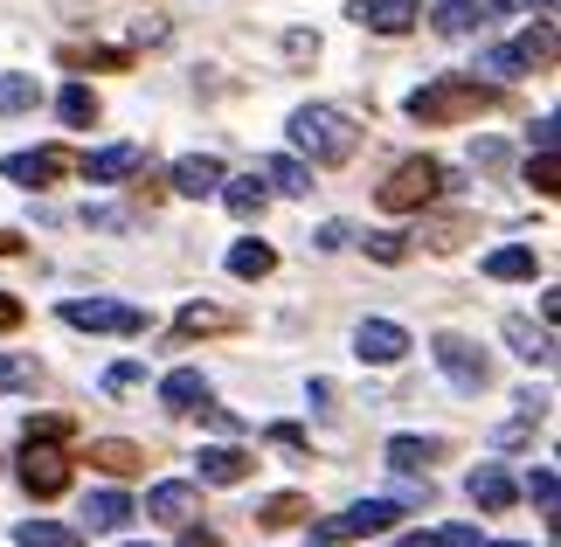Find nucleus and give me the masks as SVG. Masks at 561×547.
Listing matches in <instances>:
<instances>
[{
	"mask_svg": "<svg viewBox=\"0 0 561 547\" xmlns=\"http://www.w3.org/2000/svg\"><path fill=\"white\" fill-rule=\"evenodd\" d=\"M35 381H42V367L28 354H0V388L8 396H35Z\"/></svg>",
	"mask_w": 561,
	"mask_h": 547,
	"instance_id": "f704fd0d",
	"label": "nucleus"
},
{
	"mask_svg": "<svg viewBox=\"0 0 561 547\" xmlns=\"http://www.w3.org/2000/svg\"><path fill=\"white\" fill-rule=\"evenodd\" d=\"M62 326H77V333H125V340H139L146 312H139V305H118V298H70V305H62Z\"/></svg>",
	"mask_w": 561,
	"mask_h": 547,
	"instance_id": "6e6552de",
	"label": "nucleus"
},
{
	"mask_svg": "<svg viewBox=\"0 0 561 547\" xmlns=\"http://www.w3.org/2000/svg\"><path fill=\"white\" fill-rule=\"evenodd\" d=\"M527 8H534V14H554V0H527Z\"/></svg>",
	"mask_w": 561,
	"mask_h": 547,
	"instance_id": "3c124183",
	"label": "nucleus"
},
{
	"mask_svg": "<svg viewBox=\"0 0 561 547\" xmlns=\"http://www.w3.org/2000/svg\"><path fill=\"white\" fill-rule=\"evenodd\" d=\"M222 160H215V152H187V160H174V167H167V187H174V194H187V202H208V194L215 187H222Z\"/></svg>",
	"mask_w": 561,
	"mask_h": 547,
	"instance_id": "9b49d317",
	"label": "nucleus"
},
{
	"mask_svg": "<svg viewBox=\"0 0 561 547\" xmlns=\"http://www.w3.org/2000/svg\"><path fill=\"white\" fill-rule=\"evenodd\" d=\"M28 436H49V444H62V436H70V415H28Z\"/></svg>",
	"mask_w": 561,
	"mask_h": 547,
	"instance_id": "a19ab883",
	"label": "nucleus"
},
{
	"mask_svg": "<svg viewBox=\"0 0 561 547\" xmlns=\"http://www.w3.org/2000/svg\"><path fill=\"white\" fill-rule=\"evenodd\" d=\"M181 547H215V534H208V527H194V520H187V540H181Z\"/></svg>",
	"mask_w": 561,
	"mask_h": 547,
	"instance_id": "09e8293b",
	"label": "nucleus"
},
{
	"mask_svg": "<svg viewBox=\"0 0 561 547\" xmlns=\"http://www.w3.org/2000/svg\"><path fill=\"white\" fill-rule=\"evenodd\" d=\"M471 160H479L485 173H500V167H506V146H500V139H479V146H471Z\"/></svg>",
	"mask_w": 561,
	"mask_h": 547,
	"instance_id": "79ce46f5",
	"label": "nucleus"
},
{
	"mask_svg": "<svg viewBox=\"0 0 561 547\" xmlns=\"http://www.w3.org/2000/svg\"><path fill=\"white\" fill-rule=\"evenodd\" d=\"M21 250H28V243H21L14 229H0V257H21Z\"/></svg>",
	"mask_w": 561,
	"mask_h": 547,
	"instance_id": "8fccbe9b",
	"label": "nucleus"
},
{
	"mask_svg": "<svg viewBox=\"0 0 561 547\" xmlns=\"http://www.w3.org/2000/svg\"><path fill=\"white\" fill-rule=\"evenodd\" d=\"M520 492H527V499H534L541 513H554V492H561V486H554V471L541 465V471H527V486H520Z\"/></svg>",
	"mask_w": 561,
	"mask_h": 547,
	"instance_id": "c9c22d12",
	"label": "nucleus"
},
{
	"mask_svg": "<svg viewBox=\"0 0 561 547\" xmlns=\"http://www.w3.org/2000/svg\"><path fill=\"white\" fill-rule=\"evenodd\" d=\"M527 187L534 194H554L561 181H554V152H534V160H527Z\"/></svg>",
	"mask_w": 561,
	"mask_h": 547,
	"instance_id": "4c0bfd02",
	"label": "nucleus"
},
{
	"mask_svg": "<svg viewBox=\"0 0 561 547\" xmlns=\"http://www.w3.org/2000/svg\"><path fill=\"white\" fill-rule=\"evenodd\" d=\"M264 436H271V444H277V451H306V430H298V423H271Z\"/></svg>",
	"mask_w": 561,
	"mask_h": 547,
	"instance_id": "37998d69",
	"label": "nucleus"
},
{
	"mask_svg": "<svg viewBox=\"0 0 561 547\" xmlns=\"http://www.w3.org/2000/svg\"><path fill=\"white\" fill-rule=\"evenodd\" d=\"M256 173H264L277 194H291V202H306V194L319 187V181H312V167H306V160H285V152H271V160L256 167Z\"/></svg>",
	"mask_w": 561,
	"mask_h": 547,
	"instance_id": "4be33fe9",
	"label": "nucleus"
},
{
	"mask_svg": "<svg viewBox=\"0 0 561 547\" xmlns=\"http://www.w3.org/2000/svg\"><path fill=\"white\" fill-rule=\"evenodd\" d=\"M146 381V367L139 361H118V367H104V396H125V388H139Z\"/></svg>",
	"mask_w": 561,
	"mask_h": 547,
	"instance_id": "e433bc0d",
	"label": "nucleus"
},
{
	"mask_svg": "<svg viewBox=\"0 0 561 547\" xmlns=\"http://www.w3.org/2000/svg\"><path fill=\"white\" fill-rule=\"evenodd\" d=\"M42 104V83L28 70H0V118H21V112H35Z\"/></svg>",
	"mask_w": 561,
	"mask_h": 547,
	"instance_id": "bb28decb",
	"label": "nucleus"
},
{
	"mask_svg": "<svg viewBox=\"0 0 561 547\" xmlns=\"http://www.w3.org/2000/svg\"><path fill=\"white\" fill-rule=\"evenodd\" d=\"M14 540H21V547H83V534L62 527V520H21Z\"/></svg>",
	"mask_w": 561,
	"mask_h": 547,
	"instance_id": "c756f323",
	"label": "nucleus"
},
{
	"mask_svg": "<svg viewBox=\"0 0 561 547\" xmlns=\"http://www.w3.org/2000/svg\"><path fill=\"white\" fill-rule=\"evenodd\" d=\"M354 354L368 361V367H396L409 354V333H402L396 319H360L354 326Z\"/></svg>",
	"mask_w": 561,
	"mask_h": 547,
	"instance_id": "9d476101",
	"label": "nucleus"
},
{
	"mask_svg": "<svg viewBox=\"0 0 561 547\" xmlns=\"http://www.w3.org/2000/svg\"><path fill=\"white\" fill-rule=\"evenodd\" d=\"M500 547H527V540H500Z\"/></svg>",
	"mask_w": 561,
	"mask_h": 547,
	"instance_id": "603ef678",
	"label": "nucleus"
},
{
	"mask_svg": "<svg viewBox=\"0 0 561 547\" xmlns=\"http://www.w3.org/2000/svg\"><path fill=\"white\" fill-rule=\"evenodd\" d=\"M125 520H133V499H125V492L104 486V492L83 499V527H91V534H125Z\"/></svg>",
	"mask_w": 561,
	"mask_h": 547,
	"instance_id": "6ab92c4d",
	"label": "nucleus"
},
{
	"mask_svg": "<svg viewBox=\"0 0 561 547\" xmlns=\"http://www.w3.org/2000/svg\"><path fill=\"white\" fill-rule=\"evenodd\" d=\"M368 257H375V264H402L409 243H402V236H368Z\"/></svg>",
	"mask_w": 561,
	"mask_h": 547,
	"instance_id": "ea45409f",
	"label": "nucleus"
},
{
	"mask_svg": "<svg viewBox=\"0 0 561 547\" xmlns=\"http://www.w3.org/2000/svg\"><path fill=\"white\" fill-rule=\"evenodd\" d=\"M250 471H256V457L236 451V444H215V451L194 457V478H202V486H243Z\"/></svg>",
	"mask_w": 561,
	"mask_h": 547,
	"instance_id": "dca6fc26",
	"label": "nucleus"
},
{
	"mask_svg": "<svg viewBox=\"0 0 561 547\" xmlns=\"http://www.w3.org/2000/svg\"><path fill=\"white\" fill-rule=\"evenodd\" d=\"M500 104H506V83H492L479 70H444V77L416 83L402 112L416 118V125H471V118L500 112Z\"/></svg>",
	"mask_w": 561,
	"mask_h": 547,
	"instance_id": "f257e3e1",
	"label": "nucleus"
},
{
	"mask_svg": "<svg viewBox=\"0 0 561 547\" xmlns=\"http://www.w3.org/2000/svg\"><path fill=\"white\" fill-rule=\"evenodd\" d=\"M56 173H70V152L62 146H35V152H8L0 160V181H14V187H49Z\"/></svg>",
	"mask_w": 561,
	"mask_h": 547,
	"instance_id": "1a4fd4ad",
	"label": "nucleus"
},
{
	"mask_svg": "<svg viewBox=\"0 0 561 547\" xmlns=\"http://www.w3.org/2000/svg\"><path fill=\"white\" fill-rule=\"evenodd\" d=\"M215 194L229 202V215H236V223H256V215L271 208V187L256 181V173H250V181H229V173H222V187H215Z\"/></svg>",
	"mask_w": 561,
	"mask_h": 547,
	"instance_id": "5701e85b",
	"label": "nucleus"
},
{
	"mask_svg": "<svg viewBox=\"0 0 561 547\" xmlns=\"http://www.w3.org/2000/svg\"><path fill=\"white\" fill-rule=\"evenodd\" d=\"M527 139H534V152H554V118H534Z\"/></svg>",
	"mask_w": 561,
	"mask_h": 547,
	"instance_id": "de8ad7c7",
	"label": "nucleus"
},
{
	"mask_svg": "<svg viewBox=\"0 0 561 547\" xmlns=\"http://www.w3.org/2000/svg\"><path fill=\"white\" fill-rule=\"evenodd\" d=\"M125 547H146V540H125Z\"/></svg>",
	"mask_w": 561,
	"mask_h": 547,
	"instance_id": "864d4df0",
	"label": "nucleus"
},
{
	"mask_svg": "<svg viewBox=\"0 0 561 547\" xmlns=\"http://www.w3.org/2000/svg\"><path fill=\"white\" fill-rule=\"evenodd\" d=\"M437 257H450V250H465V236H471V215H437V223H423L416 229Z\"/></svg>",
	"mask_w": 561,
	"mask_h": 547,
	"instance_id": "2f4dec72",
	"label": "nucleus"
},
{
	"mask_svg": "<svg viewBox=\"0 0 561 547\" xmlns=\"http://www.w3.org/2000/svg\"><path fill=\"white\" fill-rule=\"evenodd\" d=\"M360 29H375V35H409L423 21V0H354L347 8Z\"/></svg>",
	"mask_w": 561,
	"mask_h": 547,
	"instance_id": "ddd939ff",
	"label": "nucleus"
},
{
	"mask_svg": "<svg viewBox=\"0 0 561 547\" xmlns=\"http://www.w3.org/2000/svg\"><path fill=\"white\" fill-rule=\"evenodd\" d=\"M98 112H104V104H98L91 83H70V91L56 98V118H62V125H77V133H83V125H98Z\"/></svg>",
	"mask_w": 561,
	"mask_h": 547,
	"instance_id": "7c9ffc66",
	"label": "nucleus"
},
{
	"mask_svg": "<svg viewBox=\"0 0 561 547\" xmlns=\"http://www.w3.org/2000/svg\"><path fill=\"white\" fill-rule=\"evenodd\" d=\"M388 547H485V540H479V527H430V534H402Z\"/></svg>",
	"mask_w": 561,
	"mask_h": 547,
	"instance_id": "72a5a7b5",
	"label": "nucleus"
},
{
	"mask_svg": "<svg viewBox=\"0 0 561 547\" xmlns=\"http://www.w3.org/2000/svg\"><path fill=\"white\" fill-rule=\"evenodd\" d=\"M14 478L35 499H62V492H70V457H62V444H49V436H28V444H21Z\"/></svg>",
	"mask_w": 561,
	"mask_h": 547,
	"instance_id": "0eeeda50",
	"label": "nucleus"
},
{
	"mask_svg": "<svg viewBox=\"0 0 561 547\" xmlns=\"http://www.w3.org/2000/svg\"><path fill=\"white\" fill-rule=\"evenodd\" d=\"M146 513H153L160 527H187V520L202 513V492H194L187 478H160V486L146 492Z\"/></svg>",
	"mask_w": 561,
	"mask_h": 547,
	"instance_id": "4468645a",
	"label": "nucleus"
},
{
	"mask_svg": "<svg viewBox=\"0 0 561 547\" xmlns=\"http://www.w3.org/2000/svg\"><path fill=\"white\" fill-rule=\"evenodd\" d=\"M506 346H513V354H520L527 367H554V333H548V326H534L527 312H513V319H506Z\"/></svg>",
	"mask_w": 561,
	"mask_h": 547,
	"instance_id": "a211bd4d",
	"label": "nucleus"
},
{
	"mask_svg": "<svg viewBox=\"0 0 561 547\" xmlns=\"http://www.w3.org/2000/svg\"><path fill=\"white\" fill-rule=\"evenodd\" d=\"M56 62H70V70H133V49H77V42H62Z\"/></svg>",
	"mask_w": 561,
	"mask_h": 547,
	"instance_id": "c85d7f7f",
	"label": "nucleus"
},
{
	"mask_svg": "<svg viewBox=\"0 0 561 547\" xmlns=\"http://www.w3.org/2000/svg\"><path fill=\"white\" fill-rule=\"evenodd\" d=\"M485 21H492V0H437V8H430V29H437V35H450V42L479 35Z\"/></svg>",
	"mask_w": 561,
	"mask_h": 547,
	"instance_id": "2eb2a0df",
	"label": "nucleus"
},
{
	"mask_svg": "<svg viewBox=\"0 0 561 547\" xmlns=\"http://www.w3.org/2000/svg\"><path fill=\"white\" fill-rule=\"evenodd\" d=\"M83 181H98V187H118V181H133V173L146 167V152L139 146H104V152H83V160H70Z\"/></svg>",
	"mask_w": 561,
	"mask_h": 547,
	"instance_id": "f8f14e48",
	"label": "nucleus"
},
{
	"mask_svg": "<svg viewBox=\"0 0 561 547\" xmlns=\"http://www.w3.org/2000/svg\"><path fill=\"white\" fill-rule=\"evenodd\" d=\"M444 194V167L430 160V152H416V160H402L388 181L375 187V202H381V215H416V208H430Z\"/></svg>",
	"mask_w": 561,
	"mask_h": 547,
	"instance_id": "7ed1b4c3",
	"label": "nucleus"
},
{
	"mask_svg": "<svg viewBox=\"0 0 561 547\" xmlns=\"http://www.w3.org/2000/svg\"><path fill=\"white\" fill-rule=\"evenodd\" d=\"M194 409H202V423H208V430H222V436H236V430H243V415H236V409H222V402H194Z\"/></svg>",
	"mask_w": 561,
	"mask_h": 547,
	"instance_id": "58836bf2",
	"label": "nucleus"
},
{
	"mask_svg": "<svg viewBox=\"0 0 561 547\" xmlns=\"http://www.w3.org/2000/svg\"><path fill=\"white\" fill-rule=\"evenodd\" d=\"M160 402L174 415H194V402H208V375H202V367H174V375H160Z\"/></svg>",
	"mask_w": 561,
	"mask_h": 547,
	"instance_id": "aec40b11",
	"label": "nucleus"
},
{
	"mask_svg": "<svg viewBox=\"0 0 561 547\" xmlns=\"http://www.w3.org/2000/svg\"><path fill=\"white\" fill-rule=\"evenodd\" d=\"M437 457H444V436H396L381 465H388V471H430Z\"/></svg>",
	"mask_w": 561,
	"mask_h": 547,
	"instance_id": "412c9836",
	"label": "nucleus"
},
{
	"mask_svg": "<svg viewBox=\"0 0 561 547\" xmlns=\"http://www.w3.org/2000/svg\"><path fill=\"white\" fill-rule=\"evenodd\" d=\"M534 271H541V264H534V250H527V243H506V250H492V257H485V277H500V284H527Z\"/></svg>",
	"mask_w": 561,
	"mask_h": 547,
	"instance_id": "cd10ccee",
	"label": "nucleus"
},
{
	"mask_svg": "<svg viewBox=\"0 0 561 547\" xmlns=\"http://www.w3.org/2000/svg\"><path fill=\"white\" fill-rule=\"evenodd\" d=\"M271 271H277V250H271V243H256V236H243V243L229 250V277L256 284V277H271Z\"/></svg>",
	"mask_w": 561,
	"mask_h": 547,
	"instance_id": "a878e982",
	"label": "nucleus"
},
{
	"mask_svg": "<svg viewBox=\"0 0 561 547\" xmlns=\"http://www.w3.org/2000/svg\"><path fill=\"white\" fill-rule=\"evenodd\" d=\"M91 465L112 471V478H133V471H146V451L125 444V436H98V444H91Z\"/></svg>",
	"mask_w": 561,
	"mask_h": 547,
	"instance_id": "b1692460",
	"label": "nucleus"
},
{
	"mask_svg": "<svg viewBox=\"0 0 561 547\" xmlns=\"http://www.w3.org/2000/svg\"><path fill=\"white\" fill-rule=\"evenodd\" d=\"M21 319H28V305H21L14 292H0V333H14V326H21Z\"/></svg>",
	"mask_w": 561,
	"mask_h": 547,
	"instance_id": "c03bdc74",
	"label": "nucleus"
},
{
	"mask_svg": "<svg viewBox=\"0 0 561 547\" xmlns=\"http://www.w3.org/2000/svg\"><path fill=\"white\" fill-rule=\"evenodd\" d=\"M430 354H437V367H444V381H450V388H465V396L492 388V361H485V346H479V340H465V333H437V340H430Z\"/></svg>",
	"mask_w": 561,
	"mask_h": 547,
	"instance_id": "423d86ee",
	"label": "nucleus"
},
{
	"mask_svg": "<svg viewBox=\"0 0 561 547\" xmlns=\"http://www.w3.org/2000/svg\"><path fill=\"white\" fill-rule=\"evenodd\" d=\"M396 520H402V499H360V506L333 513V520H319V527H312V540H319V547H347V540L388 534Z\"/></svg>",
	"mask_w": 561,
	"mask_h": 547,
	"instance_id": "39448f33",
	"label": "nucleus"
},
{
	"mask_svg": "<svg viewBox=\"0 0 561 547\" xmlns=\"http://www.w3.org/2000/svg\"><path fill=\"white\" fill-rule=\"evenodd\" d=\"M285 56H298V62H306V56H319V35H306V29H291V35H285Z\"/></svg>",
	"mask_w": 561,
	"mask_h": 547,
	"instance_id": "49530a36",
	"label": "nucleus"
},
{
	"mask_svg": "<svg viewBox=\"0 0 561 547\" xmlns=\"http://www.w3.org/2000/svg\"><path fill=\"white\" fill-rule=\"evenodd\" d=\"M312 243H319V250H347V243H354V229H347V223H327V229L312 236Z\"/></svg>",
	"mask_w": 561,
	"mask_h": 547,
	"instance_id": "a18cd8bd",
	"label": "nucleus"
},
{
	"mask_svg": "<svg viewBox=\"0 0 561 547\" xmlns=\"http://www.w3.org/2000/svg\"><path fill=\"white\" fill-rule=\"evenodd\" d=\"M306 513H312V506H306V492H271L264 506H256V520H264V527H298Z\"/></svg>",
	"mask_w": 561,
	"mask_h": 547,
	"instance_id": "473e14b6",
	"label": "nucleus"
},
{
	"mask_svg": "<svg viewBox=\"0 0 561 547\" xmlns=\"http://www.w3.org/2000/svg\"><path fill=\"white\" fill-rule=\"evenodd\" d=\"M554 62V21L541 14L534 29L520 35V42H500V49H485L479 56V70L492 77V83H513V77H534V70H548Z\"/></svg>",
	"mask_w": 561,
	"mask_h": 547,
	"instance_id": "20e7f679",
	"label": "nucleus"
},
{
	"mask_svg": "<svg viewBox=\"0 0 561 547\" xmlns=\"http://www.w3.org/2000/svg\"><path fill=\"white\" fill-rule=\"evenodd\" d=\"M236 312H222V305H181L174 319V340H208V333H229Z\"/></svg>",
	"mask_w": 561,
	"mask_h": 547,
	"instance_id": "393cba45",
	"label": "nucleus"
},
{
	"mask_svg": "<svg viewBox=\"0 0 561 547\" xmlns=\"http://www.w3.org/2000/svg\"><path fill=\"white\" fill-rule=\"evenodd\" d=\"M465 492H471V506H485V513H506L513 499H520V486H513L506 465H479V471L465 478Z\"/></svg>",
	"mask_w": 561,
	"mask_h": 547,
	"instance_id": "f3484780",
	"label": "nucleus"
},
{
	"mask_svg": "<svg viewBox=\"0 0 561 547\" xmlns=\"http://www.w3.org/2000/svg\"><path fill=\"white\" fill-rule=\"evenodd\" d=\"M291 146L306 152L312 167H347L360 152V125L347 112H333V104H298L291 112Z\"/></svg>",
	"mask_w": 561,
	"mask_h": 547,
	"instance_id": "f03ea898",
	"label": "nucleus"
}]
</instances>
